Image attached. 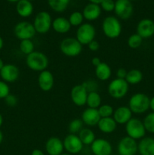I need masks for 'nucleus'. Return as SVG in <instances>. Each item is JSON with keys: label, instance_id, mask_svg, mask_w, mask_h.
<instances>
[{"label": "nucleus", "instance_id": "obj_33", "mask_svg": "<svg viewBox=\"0 0 154 155\" xmlns=\"http://www.w3.org/2000/svg\"><path fill=\"white\" fill-rule=\"evenodd\" d=\"M69 22L72 27H79L83 24L84 21V17L82 12H74L69 15Z\"/></svg>", "mask_w": 154, "mask_h": 155}, {"label": "nucleus", "instance_id": "obj_35", "mask_svg": "<svg viewBox=\"0 0 154 155\" xmlns=\"http://www.w3.org/2000/svg\"><path fill=\"white\" fill-rule=\"evenodd\" d=\"M143 123L146 131L154 134V112L148 114L143 119Z\"/></svg>", "mask_w": 154, "mask_h": 155}, {"label": "nucleus", "instance_id": "obj_6", "mask_svg": "<svg viewBox=\"0 0 154 155\" xmlns=\"http://www.w3.org/2000/svg\"><path fill=\"white\" fill-rule=\"evenodd\" d=\"M125 132L127 136L136 141L144 138L146 133L143 121L135 117H132L125 124Z\"/></svg>", "mask_w": 154, "mask_h": 155}, {"label": "nucleus", "instance_id": "obj_47", "mask_svg": "<svg viewBox=\"0 0 154 155\" xmlns=\"http://www.w3.org/2000/svg\"><path fill=\"white\" fill-rule=\"evenodd\" d=\"M3 46H4V41H3V39L2 38V36H0V51L2 49Z\"/></svg>", "mask_w": 154, "mask_h": 155}, {"label": "nucleus", "instance_id": "obj_13", "mask_svg": "<svg viewBox=\"0 0 154 155\" xmlns=\"http://www.w3.org/2000/svg\"><path fill=\"white\" fill-rule=\"evenodd\" d=\"M91 151L94 155H111L113 147L108 140L104 139H96L90 145Z\"/></svg>", "mask_w": 154, "mask_h": 155}, {"label": "nucleus", "instance_id": "obj_8", "mask_svg": "<svg viewBox=\"0 0 154 155\" xmlns=\"http://www.w3.org/2000/svg\"><path fill=\"white\" fill-rule=\"evenodd\" d=\"M52 21L51 15L45 11H42L36 15L33 24L36 33L45 34L51 30Z\"/></svg>", "mask_w": 154, "mask_h": 155}, {"label": "nucleus", "instance_id": "obj_44", "mask_svg": "<svg viewBox=\"0 0 154 155\" xmlns=\"http://www.w3.org/2000/svg\"><path fill=\"white\" fill-rule=\"evenodd\" d=\"M31 155H45V154L42 150L36 148V149L33 150V151L31 152Z\"/></svg>", "mask_w": 154, "mask_h": 155}, {"label": "nucleus", "instance_id": "obj_49", "mask_svg": "<svg viewBox=\"0 0 154 155\" xmlns=\"http://www.w3.org/2000/svg\"><path fill=\"white\" fill-rule=\"evenodd\" d=\"M3 122H4V119H3V116L2 115V114L0 113V127L2 126Z\"/></svg>", "mask_w": 154, "mask_h": 155}, {"label": "nucleus", "instance_id": "obj_23", "mask_svg": "<svg viewBox=\"0 0 154 155\" xmlns=\"http://www.w3.org/2000/svg\"><path fill=\"white\" fill-rule=\"evenodd\" d=\"M98 127L101 133L104 134H111L117 128V124L113 117L101 118L98 124Z\"/></svg>", "mask_w": 154, "mask_h": 155}, {"label": "nucleus", "instance_id": "obj_52", "mask_svg": "<svg viewBox=\"0 0 154 155\" xmlns=\"http://www.w3.org/2000/svg\"><path fill=\"white\" fill-rule=\"evenodd\" d=\"M60 155H72V154H69V153L66 152V153H62Z\"/></svg>", "mask_w": 154, "mask_h": 155}, {"label": "nucleus", "instance_id": "obj_46", "mask_svg": "<svg viewBox=\"0 0 154 155\" xmlns=\"http://www.w3.org/2000/svg\"><path fill=\"white\" fill-rule=\"evenodd\" d=\"M88 1L90 2V3H94V4L100 5L103 0H88Z\"/></svg>", "mask_w": 154, "mask_h": 155}, {"label": "nucleus", "instance_id": "obj_43", "mask_svg": "<svg viewBox=\"0 0 154 155\" xmlns=\"http://www.w3.org/2000/svg\"><path fill=\"white\" fill-rule=\"evenodd\" d=\"M101 62L102 61H101V60L100 59V58L98 57H94L93 58L91 59V64L95 68H96L97 66H98Z\"/></svg>", "mask_w": 154, "mask_h": 155}, {"label": "nucleus", "instance_id": "obj_19", "mask_svg": "<svg viewBox=\"0 0 154 155\" xmlns=\"http://www.w3.org/2000/svg\"><path fill=\"white\" fill-rule=\"evenodd\" d=\"M101 118L98 109L90 108V107L85 109L81 115V120H82L83 124L88 127L97 126Z\"/></svg>", "mask_w": 154, "mask_h": 155}, {"label": "nucleus", "instance_id": "obj_9", "mask_svg": "<svg viewBox=\"0 0 154 155\" xmlns=\"http://www.w3.org/2000/svg\"><path fill=\"white\" fill-rule=\"evenodd\" d=\"M14 36L20 40L32 39L36 36V31L32 23L29 21L18 22L14 27Z\"/></svg>", "mask_w": 154, "mask_h": 155}, {"label": "nucleus", "instance_id": "obj_24", "mask_svg": "<svg viewBox=\"0 0 154 155\" xmlns=\"http://www.w3.org/2000/svg\"><path fill=\"white\" fill-rule=\"evenodd\" d=\"M51 27L56 33H60V34H65L69 32L72 26L69 24V20L63 17H58L52 21Z\"/></svg>", "mask_w": 154, "mask_h": 155}, {"label": "nucleus", "instance_id": "obj_26", "mask_svg": "<svg viewBox=\"0 0 154 155\" xmlns=\"http://www.w3.org/2000/svg\"><path fill=\"white\" fill-rule=\"evenodd\" d=\"M95 76L101 81H107L111 77L112 71L109 64L105 62H101L95 68Z\"/></svg>", "mask_w": 154, "mask_h": 155}, {"label": "nucleus", "instance_id": "obj_37", "mask_svg": "<svg viewBox=\"0 0 154 155\" xmlns=\"http://www.w3.org/2000/svg\"><path fill=\"white\" fill-rule=\"evenodd\" d=\"M83 86L85 88V89L87 90V92H98V84L96 81L93 80H88L85 81L83 82L82 83Z\"/></svg>", "mask_w": 154, "mask_h": 155}, {"label": "nucleus", "instance_id": "obj_12", "mask_svg": "<svg viewBox=\"0 0 154 155\" xmlns=\"http://www.w3.org/2000/svg\"><path fill=\"white\" fill-rule=\"evenodd\" d=\"M114 12L119 19H129L134 12L132 3L129 0H116L115 2Z\"/></svg>", "mask_w": 154, "mask_h": 155}, {"label": "nucleus", "instance_id": "obj_32", "mask_svg": "<svg viewBox=\"0 0 154 155\" xmlns=\"http://www.w3.org/2000/svg\"><path fill=\"white\" fill-rule=\"evenodd\" d=\"M19 48L23 54L28 55L35 51V45L32 39L21 40L19 44Z\"/></svg>", "mask_w": 154, "mask_h": 155}, {"label": "nucleus", "instance_id": "obj_27", "mask_svg": "<svg viewBox=\"0 0 154 155\" xmlns=\"http://www.w3.org/2000/svg\"><path fill=\"white\" fill-rule=\"evenodd\" d=\"M78 136L84 145H91L96 139L95 133L89 128H83L79 133Z\"/></svg>", "mask_w": 154, "mask_h": 155}, {"label": "nucleus", "instance_id": "obj_41", "mask_svg": "<svg viewBox=\"0 0 154 155\" xmlns=\"http://www.w3.org/2000/svg\"><path fill=\"white\" fill-rule=\"evenodd\" d=\"M127 73L128 71L125 69V68H119V69L116 71V78L119 79H122V80H125V77L127 76Z\"/></svg>", "mask_w": 154, "mask_h": 155}, {"label": "nucleus", "instance_id": "obj_38", "mask_svg": "<svg viewBox=\"0 0 154 155\" xmlns=\"http://www.w3.org/2000/svg\"><path fill=\"white\" fill-rule=\"evenodd\" d=\"M101 10H104L107 12H111L114 11L115 2L114 0H103L100 4Z\"/></svg>", "mask_w": 154, "mask_h": 155}, {"label": "nucleus", "instance_id": "obj_30", "mask_svg": "<svg viewBox=\"0 0 154 155\" xmlns=\"http://www.w3.org/2000/svg\"><path fill=\"white\" fill-rule=\"evenodd\" d=\"M69 0H48L49 7L55 12H63L67 8Z\"/></svg>", "mask_w": 154, "mask_h": 155}, {"label": "nucleus", "instance_id": "obj_36", "mask_svg": "<svg viewBox=\"0 0 154 155\" xmlns=\"http://www.w3.org/2000/svg\"><path fill=\"white\" fill-rule=\"evenodd\" d=\"M98 113L101 118L105 117H113V113H114V109L110 104H101L98 108Z\"/></svg>", "mask_w": 154, "mask_h": 155}, {"label": "nucleus", "instance_id": "obj_10", "mask_svg": "<svg viewBox=\"0 0 154 155\" xmlns=\"http://www.w3.org/2000/svg\"><path fill=\"white\" fill-rule=\"evenodd\" d=\"M117 152L119 155H136L138 152L137 141L127 136H124L118 142Z\"/></svg>", "mask_w": 154, "mask_h": 155}, {"label": "nucleus", "instance_id": "obj_29", "mask_svg": "<svg viewBox=\"0 0 154 155\" xmlns=\"http://www.w3.org/2000/svg\"><path fill=\"white\" fill-rule=\"evenodd\" d=\"M101 102H102V98L98 92H89L88 94L87 101H86L88 107L98 109L101 105Z\"/></svg>", "mask_w": 154, "mask_h": 155}, {"label": "nucleus", "instance_id": "obj_31", "mask_svg": "<svg viewBox=\"0 0 154 155\" xmlns=\"http://www.w3.org/2000/svg\"><path fill=\"white\" fill-rule=\"evenodd\" d=\"M83 125H84V124H83L81 118L80 119L79 118H75V119L72 120L68 125L69 133L70 134L78 135L79 133L83 129Z\"/></svg>", "mask_w": 154, "mask_h": 155}, {"label": "nucleus", "instance_id": "obj_50", "mask_svg": "<svg viewBox=\"0 0 154 155\" xmlns=\"http://www.w3.org/2000/svg\"><path fill=\"white\" fill-rule=\"evenodd\" d=\"M4 62H3V61H2V59L1 58H0V70L2 69V67L4 66Z\"/></svg>", "mask_w": 154, "mask_h": 155}, {"label": "nucleus", "instance_id": "obj_4", "mask_svg": "<svg viewBox=\"0 0 154 155\" xmlns=\"http://www.w3.org/2000/svg\"><path fill=\"white\" fill-rule=\"evenodd\" d=\"M82 45L76 39V38L66 37L60 42V51L67 57H76L82 51Z\"/></svg>", "mask_w": 154, "mask_h": 155}, {"label": "nucleus", "instance_id": "obj_15", "mask_svg": "<svg viewBox=\"0 0 154 155\" xmlns=\"http://www.w3.org/2000/svg\"><path fill=\"white\" fill-rule=\"evenodd\" d=\"M88 94V92L82 85H75L71 89L70 98L75 105L82 107L86 104Z\"/></svg>", "mask_w": 154, "mask_h": 155}, {"label": "nucleus", "instance_id": "obj_22", "mask_svg": "<svg viewBox=\"0 0 154 155\" xmlns=\"http://www.w3.org/2000/svg\"><path fill=\"white\" fill-rule=\"evenodd\" d=\"M140 155H154V138L144 137L137 143Z\"/></svg>", "mask_w": 154, "mask_h": 155}, {"label": "nucleus", "instance_id": "obj_20", "mask_svg": "<svg viewBox=\"0 0 154 155\" xmlns=\"http://www.w3.org/2000/svg\"><path fill=\"white\" fill-rule=\"evenodd\" d=\"M113 118L117 124H126L132 118V112L128 106H120L114 110Z\"/></svg>", "mask_w": 154, "mask_h": 155}, {"label": "nucleus", "instance_id": "obj_17", "mask_svg": "<svg viewBox=\"0 0 154 155\" xmlns=\"http://www.w3.org/2000/svg\"><path fill=\"white\" fill-rule=\"evenodd\" d=\"M38 85L43 92H49L54 85V77L50 71L45 70L39 73L38 76Z\"/></svg>", "mask_w": 154, "mask_h": 155}, {"label": "nucleus", "instance_id": "obj_28", "mask_svg": "<svg viewBox=\"0 0 154 155\" xmlns=\"http://www.w3.org/2000/svg\"><path fill=\"white\" fill-rule=\"evenodd\" d=\"M143 74L140 70L137 69H132L130 70L127 73V76L125 77V80L128 85H137L140 83L143 80Z\"/></svg>", "mask_w": 154, "mask_h": 155}, {"label": "nucleus", "instance_id": "obj_3", "mask_svg": "<svg viewBox=\"0 0 154 155\" xmlns=\"http://www.w3.org/2000/svg\"><path fill=\"white\" fill-rule=\"evenodd\" d=\"M102 30L106 37L111 39H116L122 33V24L116 17L107 16L102 22Z\"/></svg>", "mask_w": 154, "mask_h": 155}, {"label": "nucleus", "instance_id": "obj_53", "mask_svg": "<svg viewBox=\"0 0 154 155\" xmlns=\"http://www.w3.org/2000/svg\"><path fill=\"white\" fill-rule=\"evenodd\" d=\"M129 1H131H131H136V0H129Z\"/></svg>", "mask_w": 154, "mask_h": 155}, {"label": "nucleus", "instance_id": "obj_5", "mask_svg": "<svg viewBox=\"0 0 154 155\" xmlns=\"http://www.w3.org/2000/svg\"><path fill=\"white\" fill-rule=\"evenodd\" d=\"M129 85L125 80L116 78L108 85L107 92L110 96L114 99H122L128 94Z\"/></svg>", "mask_w": 154, "mask_h": 155}, {"label": "nucleus", "instance_id": "obj_21", "mask_svg": "<svg viewBox=\"0 0 154 155\" xmlns=\"http://www.w3.org/2000/svg\"><path fill=\"white\" fill-rule=\"evenodd\" d=\"M84 17V19L88 21H94L98 20L101 15V8L100 5L88 3L82 12Z\"/></svg>", "mask_w": 154, "mask_h": 155}, {"label": "nucleus", "instance_id": "obj_42", "mask_svg": "<svg viewBox=\"0 0 154 155\" xmlns=\"http://www.w3.org/2000/svg\"><path fill=\"white\" fill-rule=\"evenodd\" d=\"M88 47L89 50H91V51H97L98 50H99L100 44L98 41L94 39L93 41H91V42L88 45Z\"/></svg>", "mask_w": 154, "mask_h": 155}, {"label": "nucleus", "instance_id": "obj_25", "mask_svg": "<svg viewBox=\"0 0 154 155\" xmlns=\"http://www.w3.org/2000/svg\"><path fill=\"white\" fill-rule=\"evenodd\" d=\"M17 13L21 18H28L33 12V5L28 0H19L16 5Z\"/></svg>", "mask_w": 154, "mask_h": 155}, {"label": "nucleus", "instance_id": "obj_48", "mask_svg": "<svg viewBox=\"0 0 154 155\" xmlns=\"http://www.w3.org/2000/svg\"><path fill=\"white\" fill-rule=\"evenodd\" d=\"M3 139H4V136H3L2 132L1 130H0V145H1Z\"/></svg>", "mask_w": 154, "mask_h": 155}, {"label": "nucleus", "instance_id": "obj_54", "mask_svg": "<svg viewBox=\"0 0 154 155\" xmlns=\"http://www.w3.org/2000/svg\"><path fill=\"white\" fill-rule=\"evenodd\" d=\"M28 1H30V2H31V1H33V0H28Z\"/></svg>", "mask_w": 154, "mask_h": 155}, {"label": "nucleus", "instance_id": "obj_51", "mask_svg": "<svg viewBox=\"0 0 154 155\" xmlns=\"http://www.w3.org/2000/svg\"><path fill=\"white\" fill-rule=\"evenodd\" d=\"M8 2H18L19 0H7Z\"/></svg>", "mask_w": 154, "mask_h": 155}, {"label": "nucleus", "instance_id": "obj_45", "mask_svg": "<svg viewBox=\"0 0 154 155\" xmlns=\"http://www.w3.org/2000/svg\"><path fill=\"white\" fill-rule=\"evenodd\" d=\"M149 108L152 110V112H154V96L149 100Z\"/></svg>", "mask_w": 154, "mask_h": 155}, {"label": "nucleus", "instance_id": "obj_39", "mask_svg": "<svg viewBox=\"0 0 154 155\" xmlns=\"http://www.w3.org/2000/svg\"><path fill=\"white\" fill-rule=\"evenodd\" d=\"M10 94L8 84L3 80H0V99H5Z\"/></svg>", "mask_w": 154, "mask_h": 155}, {"label": "nucleus", "instance_id": "obj_55", "mask_svg": "<svg viewBox=\"0 0 154 155\" xmlns=\"http://www.w3.org/2000/svg\"><path fill=\"white\" fill-rule=\"evenodd\" d=\"M111 155H113V154H111Z\"/></svg>", "mask_w": 154, "mask_h": 155}, {"label": "nucleus", "instance_id": "obj_18", "mask_svg": "<svg viewBox=\"0 0 154 155\" xmlns=\"http://www.w3.org/2000/svg\"><path fill=\"white\" fill-rule=\"evenodd\" d=\"M45 148L48 155H60L64 151L63 141L56 136L48 139L45 142Z\"/></svg>", "mask_w": 154, "mask_h": 155}, {"label": "nucleus", "instance_id": "obj_16", "mask_svg": "<svg viewBox=\"0 0 154 155\" xmlns=\"http://www.w3.org/2000/svg\"><path fill=\"white\" fill-rule=\"evenodd\" d=\"M136 33L142 39H149L154 36V21L149 18L140 20L136 27Z\"/></svg>", "mask_w": 154, "mask_h": 155}, {"label": "nucleus", "instance_id": "obj_11", "mask_svg": "<svg viewBox=\"0 0 154 155\" xmlns=\"http://www.w3.org/2000/svg\"><path fill=\"white\" fill-rule=\"evenodd\" d=\"M64 150L70 154H79L84 148V145L78 135L68 134L63 140Z\"/></svg>", "mask_w": 154, "mask_h": 155}, {"label": "nucleus", "instance_id": "obj_14", "mask_svg": "<svg viewBox=\"0 0 154 155\" xmlns=\"http://www.w3.org/2000/svg\"><path fill=\"white\" fill-rule=\"evenodd\" d=\"M19 68L13 64H4L0 70V77L2 80L7 83H14L19 78Z\"/></svg>", "mask_w": 154, "mask_h": 155}, {"label": "nucleus", "instance_id": "obj_2", "mask_svg": "<svg viewBox=\"0 0 154 155\" xmlns=\"http://www.w3.org/2000/svg\"><path fill=\"white\" fill-rule=\"evenodd\" d=\"M149 100L150 98L146 94L137 92L129 98L128 107L132 114H142L149 109Z\"/></svg>", "mask_w": 154, "mask_h": 155}, {"label": "nucleus", "instance_id": "obj_1", "mask_svg": "<svg viewBox=\"0 0 154 155\" xmlns=\"http://www.w3.org/2000/svg\"><path fill=\"white\" fill-rule=\"evenodd\" d=\"M26 64L27 68L36 72H42L48 68L49 64L48 58L43 52L34 51L31 54L27 55Z\"/></svg>", "mask_w": 154, "mask_h": 155}, {"label": "nucleus", "instance_id": "obj_40", "mask_svg": "<svg viewBox=\"0 0 154 155\" xmlns=\"http://www.w3.org/2000/svg\"><path fill=\"white\" fill-rule=\"evenodd\" d=\"M5 102L7 104L8 107H14L18 104V99L16 97V95H13V94H9L5 98Z\"/></svg>", "mask_w": 154, "mask_h": 155}, {"label": "nucleus", "instance_id": "obj_7", "mask_svg": "<svg viewBox=\"0 0 154 155\" xmlns=\"http://www.w3.org/2000/svg\"><path fill=\"white\" fill-rule=\"evenodd\" d=\"M96 30L92 24L83 23L78 27L75 33V38L82 45H88L95 39Z\"/></svg>", "mask_w": 154, "mask_h": 155}, {"label": "nucleus", "instance_id": "obj_34", "mask_svg": "<svg viewBox=\"0 0 154 155\" xmlns=\"http://www.w3.org/2000/svg\"><path fill=\"white\" fill-rule=\"evenodd\" d=\"M142 42H143V39L137 33L131 34L128 38V40H127L128 46L130 48H131V49H137V48H138L142 45Z\"/></svg>", "mask_w": 154, "mask_h": 155}]
</instances>
